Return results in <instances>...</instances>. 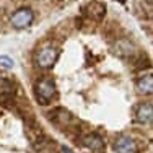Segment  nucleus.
<instances>
[{
	"label": "nucleus",
	"instance_id": "nucleus-6",
	"mask_svg": "<svg viewBox=\"0 0 153 153\" xmlns=\"http://www.w3.org/2000/svg\"><path fill=\"white\" fill-rule=\"evenodd\" d=\"M114 52H116V56L122 57V59H130V57L135 56V44H134L130 39L122 38V39H119V41H116Z\"/></svg>",
	"mask_w": 153,
	"mask_h": 153
},
{
	"label": "nucleus",
	"instance_id": "nucleus-9",
	"mask_svg": "<svg viewBox=\"0 0 153 153\" xmlns=\"http://www.w3.org/2000/svg\"><path fill=\"white\" fill-rule=\"evenodd\" d=\"M135 88H137V91L140 94H143V96L153 94V74H147V75L140 76L135 83Z\"/></svg>",
	"mask_w": 153,
	"mask_h": 153
},
{
	"label": "nucleus",
	"instance_id": "nucleus-5",
	"mask_svg": "<svg viewBox=\"0 0 153 153\" xmlns=\"http://www.w3.org/2000/svg\"><path fill=\"white\" fill-rule=\"evenodd\" d=\"M82 145H85L94 153H104L106 150V143L98 134H85L82 137Z\"/></svg>",
	"mask_w": 153,
	"mask_h": 153
},
{
	"label": "nucleus",
	"instance_id": "nucleus-10",
	"mask_svg": "<svg viewBox=\"0 0 153 153\" xmlns=\"http://www.w3.org/2000/svg\"><path fill=\"white\" fill-rule=\"evenodd\" d=\"M85 13L93 20H103L104 13H106V7L100 2H91L88 3V7L85 8Z\"/></svg>",
	"mask_w": 153,
	"mask_h": 153
},
{
	"label": "nucleus",
	"instance_id": "nucleus-1",
	"mask_svg": "<svg viewBox=\"0 0 153 153\" xmlns=\"http://www.w3.org/2000/svg\"><path fill=\"white\" fill-rule=\"evenodd\" d=\"M34 93H36V100H38V103L41 104V106H46V104H49L51 101L54 100V96H56L57 93V86H56V82H54L52 78H42L41 82H38V85H36L34 88Z\"/></svg>",
	"mask_w": 153,
	"mask_h": 153
},
{
	"label": "nucleus",
	"instance_id": "nucleus-11",
	"mask_svg": "<svg viewBox=\"0 0 153 153\" xmlns=\"http://www.w3.org/2000/svg\"><path fill=\"white\" fill-rule=\"evenodd\" d=\"M13 93H15V85H13V82H10L8 78L0 76V100L10 98Z\"/></svg>",
	"mask_w": 153,
	"mask_h": 153
},
{
	"label": "nucleus",
	"instance_id": "nucleus-13",
	"mask_svg": "<svg viewBox=\"0 0 153 153\" xmlns=\"http://www.w3.org/2000/svg\"><path fill=\"white\" fill-rule=\"evenodd\" d=\"M0 65L5 68H13V65H15V62L10 59L8 56H0Z\"/></svg>",
	"mask_w": 153,
	"mask_h": 153
},
{
	"label": "nucleus",
	"instance_id": "nucleus-3",
	"mask_svg": "<svg viewBox=\"0 0 153 153\" xmlns=\"http://www.w3.org/2000/svg\"><path fill=\"white\" fill-rule=\"evenodd\" d=\"M33 20H34V13H33V10L23 7V8H18L16 12L13 13L10 21H12L13 28H16V30H25V28H28L33 23Z\"/></svg>",
	"mask_w": 153,
	"mask_h": 153
},
{
	"label": "nucleus",
	"instance_id": "nucleus-7",
	"mask_svg": "<svg viewBox=\"0 0 153 153\" xmlns=\"http://www.w3.org/2000/svg\"><path fill=\"white\" fill-rule=\"evenodd\" d=\"M112 147H114L116 153H138L135 140L132 137H127V135L117 137Z\"/></svg>",
	"mask_w": 153,
	"mask_h": 153
},
{
	"label": "nucleus",
	"instance_id": "nucleus-8",
	"mask_svg": "<svg viewBox=\"0 0 153 153\" xmlns=\"http://www.w3.org/2000/svg\"><path fill=\"white\" fill-rule=\"evenodd\" d=\"M135 121L138 124H143V126L153 122V104L152 103L138 104V108L135 111Z\"/></svg>",
	"mask_w": 153,
	"mask_h": 153
},
{
	"label": "nucleus",
	"instance_id": "nucleus-4",
	"mask_svg": "<svg viewBox=\"0 0 153 153\" xmlns=\"http://www.w3.org/2000/svg\"><path fill=\"white\" fill-rule=\"evenodd\" d=\"M51 122H54L57 127H70L72 126V121H74V116L70 114V111L67 109H56V111H51L47 114Z\"/></svg>",
	"mask_w": 153,
	"mask_h": 153
},
{
	"label": "nucleus",
	"instance_id": "nucleus-2",
	"mask_svg": "<svg viewBox=\"0 0 153 153\" xmlns=\"http://www.w3.org/2000/svg\"><path fill=\"white\" fill-rule=\"evenodd\" d=\"M57 57H59V51L54 46H46L42 49H39L34 56V62L39 68H51L54 67Z\"/></svg>",
	"mask_w": 153,
	"mask_h": 153
},
{
	"label": "nucleus",
	"instance_id": "nucleus-14",
	"mask_svg": "<svg viewBox=\"0 0 153 153\" xmlns=\"http://www.w3.org/2000/svg\"><path fill=\"white\" fill-rule=\"evenodd\" d=\"M59 150H60V153H74V152L70 150V148H67V147H60Z\"/></svg>",
	"mask_w": 153,
	"mask_h": 153
},
{
	"label": "nucleus",
	"instance_id": "nucleus-12",
	"mask_svg": "<svg viewBox=\"0 0 153 153\" xmlns=\"http://www.w3.org/2000/svg\"><path fill=\"white\" fill-rule=\"evenodd\" d=\"M150 65H152V64H150V59H148L147 56H145V57L142 56L138 60H134V70H135V72H140V70L148 68Z\"/></svg>",
	"mask_w": 153,
	"mask_h": 153
}]
</instances>
